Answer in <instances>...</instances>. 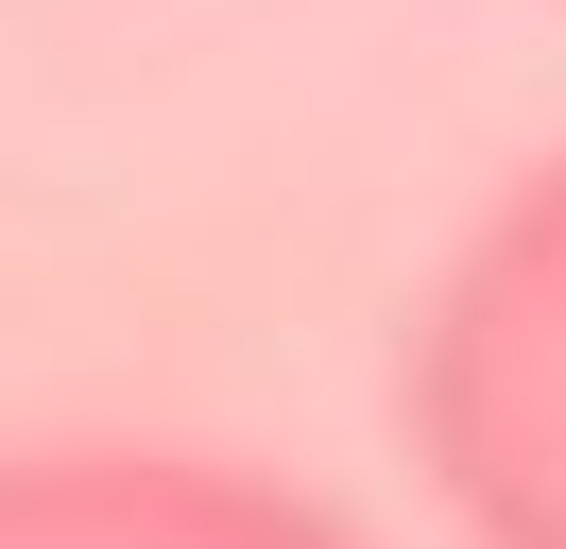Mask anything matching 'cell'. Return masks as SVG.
Returning <instances> with one entry per match:
<instances>
[{
	"mask_svg": "<svg viewBox=\"0 0 566 549\" xmlns=\"http://www.w3.org/2000/svg\"><path fill=\"white\" fill-rule=\"evenodd\" d=\"M0 549H360V532L207 446H0Z\"/></svg>",
	"mask_w": 566,
	"mask_h": 549,
	"instance_id": "cell-2",
	"label": "cell"
},
{
	"mask_svg": "<svg viewBox=\"0 0 566 549\" xmlns=\"http://www.w3.org/2000/svg\"><path fill=\"white\" fill-rule=\"evenodd\" d=\"M395 412L463 549H566V155H532L447 240Z\"/></svg>",
	"mask_w": 566,
	"mask_h": 549,
	"instance_id": "cell-1",
	"label": "cell"
}]
</instances>
